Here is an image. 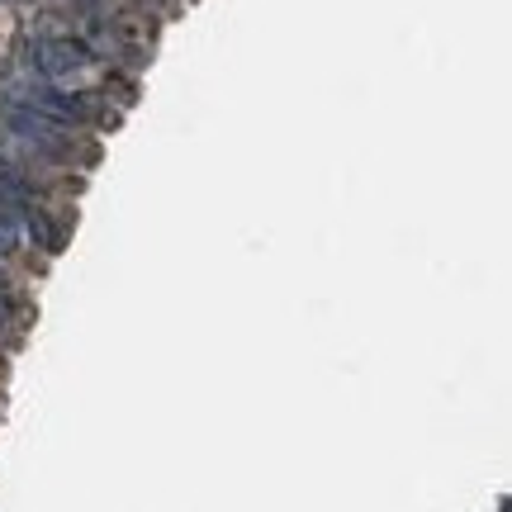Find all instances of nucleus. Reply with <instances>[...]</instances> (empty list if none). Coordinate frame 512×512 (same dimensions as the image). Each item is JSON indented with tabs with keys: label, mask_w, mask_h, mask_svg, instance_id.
Segmentation results:
<instances>
[{
	"label": "nucleus",
	"mask_w": 512,
	"mask_h": 512,
	"mask_svg": "<svg viewBox=\"0 0 512 512\" xmlns=\"http://www.w3.org/2000/svg\"><path fill=\"white\" fill-rule=\"evenodd\" d=\"M0 124L10 128L15 138H24L29 147H43V152H53V157H67V128L53 124L48 114L29 110V105H5V110H0Z\"/></svg>",
	"instance_id": "1"
},
{
	"label": "nucleus",
	"mask_w": 512,
	"mask_h": 512,
	"mask_svg": "<svg viewBox=\"0 0 512 512\" xmlns=\"http://www.w3.org/2000/svg\"><path fill=\"white\" fill-rule=\"evenodd\" d=\"M34 67L43 81H72V76H81L91 67V53L76 38H43L34 48Z\"/></svg>",
	"instance_id": "2"
},
{
	"label": "nucleus",
	"mask_w": 512,
	"mask_h": 512,
	"mask_svg": "<svg viewBox=\"0 0 512 512\" xmlns=\"http://www.w3.org/2000/svg\"><path fill=\"white\" fill-rule=\"evenodd\" d=\"M15 209H29V181L10 166H0V214H15Z\"/></svg>",
	"instance_id": "3"
},
{
	"label": "nucleus",
	"mask_w": 512,
	"mask_h": 512,
	"mask_svg": "<svg viewBox=\"0 0 512 512\" xmlns=\"http://www.w3.org/2000/svg\"><path fill=\"white\" fill-rule=\"evenodd\" d=\"M19 238H24V233H19V223L10 219V214H0V256H10V252H15Z\"/></svg>",
	"instance_id": "4"
},
{
	"label": "nucleus",
	"mask_w": 512,
	"mask_h": 512,
	"mask_svg": "<svg viewBox=\"0 0 512 512\" xmlns=\"http://www.w3.org/2000/svg\"><path fill=\"white\" fill-rule=\"evenodd\" d=\"M29 233H34L38 242H43V247H48V252H57V233H53V223H48V214H34V223H29Z\"/></svg>",
	"instance_id": "5"
},
{
	"label": "nucleus",
	"mask_w": 512,
	"mask_h": 512,
	"mask_svg": "<svg viewBox=\"0 0 512 512\" xmlns=\"http://www.w3.org/2000/svg\"><path fill=\"white\" fill-rule=\"evenodd\" d=\"M5 290H10V280H5V271H0V294H5Z\"/></svg>",
	"instance_id": "6"
},
{
	"label": "nucleus",
	"mask_w": 512,
	"mask_h": 512,
	"mask_svg": "<svg viewBox=\"0 0 512 512\" xmlns=\"http://www.w3.org/2000/svg\"><path fill=\"white\" fill-rule=\"evenodd\" d=\"M0 323H5V313H0Z\"/></svg>",
	"instance_id": "7"
}]
</instances>
